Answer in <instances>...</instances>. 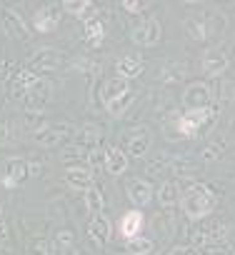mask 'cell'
Wrapping results in <instances>:
<instances>
[{"instance_id":"484cf974","label":"cell","mask_w":235,"mask_h":255,"mask_svg":"<svg viewBox=\"0 0 235 255\" xmlns=\"http://www.w3.org/2000/svg\"><path fill=\"white\" fill-rule=\"evenodd\" d=\"M103 35H105V28L98 18H88L85 20V40L90 45H100L103 43Z\"/></svg>"},{"instance_id":"ac0fdd59","label":"cell","mask_w":235,"mask_h":255,"mask_svg":"<svg viewBox=\"0 0 235 255\" xmlns=\"http://www.w3.org/2000/svg\"><path fill=\"white\" fill-rule=\"evenodd\" d=\"M40 80V75H35L33 70H18L13 78H10V95L13 98H25L28 95V90L35 85Z\"/></svg>"},{"instance_id":"603a6c76","label":"cell","mask_w":235,"mask_h":255,"mask_svg":"<svg viewBox=\"0 0 235 255\" xmlns=\"http://www.w3.org/2000/svg\"><path fill=\"white\" fill-rule=\"evenodd\" d=\"M185 33L193 38V40H198V43H203L210 33H213V28L208 25V15H203V18H190V20H185Z\"/></svg>"},{"instance_id":"d6a6232c","label":"cell","mask_w":235,"mask_h":255,"mask_svg":"<svg viewBox=\"0 0 235 255\" xmlns=\"http://www.w3.org/2000/svg\"><path fill=\"white\" fill-rule=\"evenodd\" d=\"M220 153H223V145H213V148H208V150L203 153V160H205V163L218 160V158H220Z\"/></svg>"},{"instance_id":"e575fe53","label":"cell","mask_w":235,"mask_h":255,"mask_svg":"<svg viewBox=\"0 0 235 255\" xmlns=\"http://www.w3.org/2000/svg\"><path fill=\"white\" fill-rule=\"evenodd\" d=\"M28 170H30V175L38 178V175L43 173V165H40V163H28Z\"/></svg>"},{"instance_id":"d4e9b609","label":"cell","mask_w":235,"mask_h":255,"mask_svg":"<svg viewBox=\"0 0 235 255\" xmlns=\"http://www.w3.org/2000/svg\"><path fill=\"white\" fill-rule=\"evenodd\" d=\"M153 248H155V243H153L150 238H143V235L130 238V240H128V245H125L128 255H150V253H153Z\"/></svg>"},{"instance_id":"44dd1931","label":"cell","mask_w":235,"mask_h":255,"mask_svg":"<svg viewBox=\"0 0 235 255\" xmlns=\"http://www.w3.org/2000/svg\"><path fill=\"white\" fill-rule=\"evenodd\" d=\"M75 140H78L80 148H85V150H95V148L100 145V140H103V130H100L98 125H83V128H78Z\"/></svg>"},{"instance_id":"7a4b0ae2","label":"cell","mask_w":235,"mask_h":255,"mask_svg":"<svg viewBox=\"0 0 235 255\" xmlns=\"http://www.w3.org/2000/svg\"><path fill=\"white\" fill-rule=\"evenodd\" d=\"M213 118H215V108L185 110V113H178L173 120L165 123V133H168L170 140H175V138H198V133L213 123Z\"/></svg>"},{"instance_id":"836d02e7","label":"cell","mask_w":235,"mask_h":255,"mask_svg":"<svg viewBox=\"0 0 235 255\" xmlns=\"http://www.w3.org/2000/svg\"><path fill=\"white\" fill-rule=\"evenodd\" d=\"M170 255H200V250L198 248H190V245H183V248L170 250Z\"/></svg>"},{"instance_id":"5bb4252c","label":"cell","mask_w":235,"mask_h":255,"mask_svg":"<svg viewBox=\"0 0 235 255\" xmlns=\"http://www.w3.org/2000/svg\"><path fill=\"white\" fill-rule=\"evenodd\" d=\"M150 145H153V135H150L148 128L140 125V128H135V130L128 133V155L145 158L148 150H150Z\"/></svg>"},{"instance_id":"7c38bea8","label":"cell","mask_w":235,"mask_h":255,"mask_svg":"<svg viewBox=\"0 0 235 255\" xmlns=\"http://www.w3.org/2000/svg\"><path fill=\"white\" fill-rule=\"evenodd\" d=\"M65 183H68L73 190L88 193L90 188H95V175H93V170L85 168V165H70V168H65Z\"/></svg>"},{"instance_id":"e0dca14e","label":"cell","mask_w":235,"mask_h":255,"mask_svg":"<svg viewBox=\"0 0 235 255\" xmlns=\"http://www.w3.org/2000/svg\"><path fill=\"white\" fill-rule=\"evenodd\" d=\"M103 160H105V170L110 175H123L128 170V153L123 148H118V145L108 148L105 155H103Z\"/></svg>"},{"instance_id":"3957f363","label":"cell","mask_w":235,"mask_h":255,"mask_svg":"<svg viewBox=\"0 0 235 255\" xmlns=\"http://www.w3.org/2000/svg\"><path fill=\"white\" fill-rule=\"evenodd\" d=\"M225 235H228V228H225V223H210V225H203V228H198V230H193V243H195V248L200 250H213V248H218L223 240H225Z\"/></svg>"},{"instance_id":"7402d4cb","label":"cell","mask_w":235,"mask_h":255,"mask_svg":"<svg viewBox=\"0 0 235 255\" xmlns=\"http://www.w3.org/2000/svg\"><path fill=\"white\" fill-rule=\"evenodd\" d=\"M143 70H145V65L140 58H120L115 63V73L123 80H135L138 75H143Z\"/></svg>"},{"instance_id":"4dcf8cb0","label":"cell","mask_w":235,"mask_h":255,"mask_svg":"<svg viewBox=\"0 0 235 255\" xmlns=\"http://www.w3.org/2000/svg\"><path fill=\"white\" fill-rule=\"evenodd\" d=\"M120 8H123V10H128V13H140V10H145V8H148V3H143V0H123Z\"/></svg>"},{"instance_id":"d6986e66","label":"cell","mask_w":235,"mask_h":255,"mask_svg":"<svg viewBox=\"0 0 235 255\" xmlns=\"http://www.w3.org/2000/svg\"><path fill=\"white\" fill-rule=\"evenodd\" d=\"M153 185L148 183V180H133V183H128V200L135 205V208H143V205H148L150 200H153Z\"/></svg>"},{"instance_id":"cb8c5ba5","label":"cell","mask_w":235,"mask_h":255,"mask_svg":"<svg viewBox=\"0 0 235 255\" xmlns=\"http://www.w3.org/2000/svg\"><path fill=\"white\" fill-rule=\"evenodd\" d=\"M158 203H160L163 208H173V205L180 203V188H178L175 180H165V183L160 185V190H158Z\"/></svg>"},{"instance_id":"2e32d148","label":"cell","mask_w":235,"mask_h":255,"mask_svg":"<svg viewBox=\"0 0 235 255\" xmlns=\"http://www.w3.org/2000/svg\"><path fill=\"white\" fill-rule=\"evenodd\" d=\"M128 93H133L130 80H123V78L115 75V78L105 80V85H103V90H100V100H103V105H108V103H113V100H118V98L128 95Z\"/></svg>"},{"instance_id":"8992f818","label":"cell","mask_w":235,"mask_h":255,"mask_svg":"<svg viewBox=\"0 0 235 255\" xmlns=\"http://www.w3.org/2000/svg\"><path fill=\"white\" fill-rule=\"evenodd\" d=\"M50 98H53V83L45 80V78H40V80L28 90V95L23 98V100H25V110H28V113H43L45 105L50 103Z\"/></svg>"},{"instance_id":"8d00e7d4","label":"cell","mask_w":235,"mask_h":255,"mask_svg":"<svg viewBox=\"0 0 235 255\" xmlns=\"http://www.w3.org/2000/svg\"><path fill=\"white\" fill-rule=\"evenodd\" d=\"M78 255H80V253H78Z\"/></svg>"},{"instance_id":"83f0119b","label":"cell","mask_w":235,"mask_h":255,"mask_svg":"<svg viewBox=\"0 0 235 255\" xmlns=\"http://www.w3.org/2000/svg\"><path fill=\"white\" fill-rule=\"evenodd\" d=\"M103 205H105V200H103L100 188H90V190L85 193V208H88V213L95 218V215L103 213Z\"/></svg>"},{"instance_id":"f546056e","label":"cell","mask_w":235,"mask_h":255,"mask_svg":"<svg viewBox=\"0 0 235 255\" xmlns=\"http://www.w3.org/2000/svg\"><path fill=\"white\" fill-rule=\"evenodd\" d=\"M53 248L58 253H73V233L70 230H60L53 240Z\"/></svg>"},{"instance_id":"ffe728a7","label":"cell","mask_w":235,"mask_h":255,"mask_svg":"<svg viewBox=\"0 0 235 255\" xmlns=\"http://www.w3.org/2000/svg\"><path fill=\"white\" fill-rule=\"evenodd\" d=\"M140 230H143V213L138 208L135 210H128L123 215V220H120V235L125 240H130V238H138Z\"/></svg>"},{"instance_id":"52a82bcc","label":"cell","mask_w":235,"mask_h":255,"mask_svg":"<svg viewBox=\"0 0 235 255\" xmlns=\"http://www.w3.org/2000/svg\"><path fill=\"white\" fill-rule=\"evenodd\" d=\"M73 133V125L70 123H50V125H45V128H40V130L35 133V140H38V145H43V148H55V145H60L68 135Z\"/></svg>"},{"instance_id":"4316f807","label":"cell","mask_w":235,"mask_h":255,"mask_svg":"<svg viewBox=\"0 0 235 255\" xmlns=\"http://www.w3.org/2000/svg\"><path fill=\"white\" fill-rule=\"evenodd\" d=\"M133 103H135V90H133V93H128V95H123V98H118V100H113V103H108V105H105V110H108L113 118H120V115L133 105Z\"/></svg>"},{"instance_id":"1f68e13d","label":"cell","mask_w":235,"mask_h":255,"mask_svg":"<svg viewBox=\"0 0 235 255\" xmlns=\"http://www.w3.org/2000/svg\"><path fill=\"white\" fill-rule=\"evenodd\" d=\"M30 253H33V255H50V243L40 238V240H35V243L30 245Z\"/></svg>"},{"instance_id":"5b68a950","label":"cell","mask_w":235,"mask_h":255,"mask_svg":"<svg viewBox=\"0 0 235 255\" xmlns=\"http://www.w3.org/2000/svg\"><path fill=\"white\" fill-rule=\"evenodd\" d=\"M130 38H133V43H138V45H143V48H153V45H158L160 38H163L160 20H158V18H145V20H140V23L133 28Z\"/></svg>"},{"instance_id":"d590c367","label":"cell","mask_w":235,"mask_h":255,"mask_svg":"<svg viewBox=\"0 0 235 255\" xmlns=\"http://www.w3.org/2000/svg\"><path fill=\"white\" fill-rule=\"evenodd\" d=\"M228 255H235V245H233V248H230V250H228Z\"/></svg>"},{"instance_id":"ba28073f","label":"cell","mask_w":235,"mask_h":255,"mask_svg":"<svg viewBox=\"0 0 235 255\" xmlns=\"http://www.w3.org/2000/svg\"><path fill=\"white\" fill-rule=\"evenodd\" d=\"M60 63H63V53H60V50H55V48H40V50L30 58L28 70H33L35 75H40V73L58 70Z\"/></svg>"},{"instance_id":"8fae6325","label":"cell","mask_w":235,"mask_h":255,"mask_svg":"<svg viewBox=\"0 0 235 255\" xmlns=\"http://www.w3.org/2000/svg\"><path fill=\"white\" fill-rule=\"evenodd\" d=\"M230 65V58L225 53V48H210L205 55H203V73L208 78H220Z\"/></svg>"},{"instance_id":"6da1fadb","label":"cell","mask_w":235,"mask_h":255,"mask_svg":"<svg viewBox=\"0 0 235 255\" xmlns=\"http://www.w3.org/2000/svg\"><path fill=\"white\" fill-rule=\"evenodd\" d=\"M180 208L190 220H203L218 208V193L208 183H195L180 193Z\"/></svg>"},{"instance_id":"277c9868","label":"cell","mask_w":235,"mask_h":255,"mask_svg":"<svg viewBox=\"0 0 235 255\" xmlns=\"http://www.w3.org/2000/svg\"><path fill=\"white\" fill-rule=\"evenodd\" d=\"M185 110H208L213 108V90L208 83H190L183 93Z\"/></svg>"},{"instance_id":"9a60e30c","label":"cell","mask_w":235,"mask_h":255,"mask_svg":"<svg viewBox=\"0 0 235 255\" xmlns=\"http://www.w3.org/2000/svg\"><path fill=\"white\" fill-rule=\"evenodd\" d=\"M88 238H90L98 248H103V245L110 243V238H113V225H110V220H108L103 213L90 220V225H88Z\"/></svg>"},{"instance_id":"f1b7e54d","label":"cell","mask_w":235,"mask_h":255,"mask_svg":"<svg viewBox=\"0 0 235 255\" xmlns=\"http://www.w3.org/2000/svg\"><path fill=\"white\" fill-rule=\"evenodd\" d=\"M93 8L90 0H65L63 3V10H68L70 15H78V18H85V13Z\"/></svg>"},{"instance_id":"9c48e42d","label":"cell","mask_w":235,"mask_h":255,"mask_svg":"<svg viewBox=\"0 0 235 255\" xmlns=\"http://www.w3.org/2000/svg\"><path fill=\"white\" fill-rule=\"evenodd\" d=\"M0 175H3V183L8 188H15L18 183H23L30 175L28 160H23V158H5L3 163H0Z\"/></svg>"},{"instance_id":"4fadbf2b","label":"cell","mask_w":235,"mask_h":255,"mask_svg":"<svg viewBox=\"0 0 235 255\" xmlns=\"http://www.w3.org/2000/svg\"><path fill=\"white\" fill-rule=\"evenodd\" d=\"M0 23H3V30H5L8 38H18V40H28V38H30L23 15L15 13V10H10V8L3 10V15H0Z\"/></svg>"},{"instance_id":"30bf717a","label":"cell","mask_w":235,"mask_h":255,"mask_svg":"<svg viewBox=\"0 0 235 255\" xmlns=\"http://www.w3.org/2000/svg\"><path fill=\"white\" fill-rule=\"evenodd\" d=\"M60 18H63V5L50 3V5H45V8H40V10L35 13L33 25H35L38 33H53V30L60 25Z\"/></svg>"}]
</instances>
